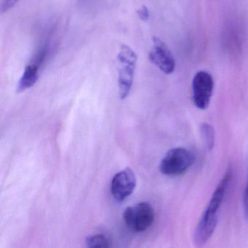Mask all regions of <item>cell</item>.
Instances as JSON below:
<instances>
[{
	"label": "cell",
	"instance_id": "obj_1",
	"mask_svg": "<svg viewBox=\"0 0 248 248\" xmlns=\"http://www.w3.org/2000/svg\"><path fill=\"white\" fill-rule=\"evenodd\" d=\"M137 59V55L131 47L122 45L117 56L119 91L121 99L127 98L131 91Z\"/></svg>",
	"mask_w": 248,
	"mask_h": 248
},
{
	"label": "cell",
	"instance_id": "obj_2",
	"mask_svg": "<svg viewBox=\"0 0 248 248\" xmlns=\"http://www.w3.org/2000/svg\"><path fill=\"white\" fill-rule=\"evenodd\" d=\"M194 155L184 147H176L167 152L159 165V170L169 176L182 175L194 164Z\"/></svg>",
	"mask_w": 248,
	"mask_h": 248
},
{
	"label": "cell",
	"instance_id": "obj_3",
	"mask_svg": "<svg viewBox=\"0 0 248 248\" xmlns=\"http://www.w3.org/2000/svg\"><path fill=\"white\" fill-rule=\"evenodd\" d=\"M153 207L148 202H140L127 207L123 214L124 223L135 232L147 230L155 221Z\"/></svg>",
	"mask_w": 248,
	"mask_h": 248
},
{
	"label": "cell",
	"instance_id": "obj_4",
	"mask_svg": "<svg viewBox=\"0 0 248 248\" xmlns=\"http://www.w3.org/2000/svg\"><path fill=\"white\" fill-rule=\"evenodd\" d=\"M214 82L213 77L204 71L194 75L192 81L193 101L200 109H206L210 105L213 95Z\"/></svg>",
	"mask_w": 248,
	"mask_h": 248
},
{
	"label": "cell",
	"instance_id": "obj_5",
	"mask_svg": "<svg viewBox=\"0 0 248 248\" xmlns=\"http://www.w3.org/2000/svg\"><path fill=\"white\" fill-rule=\"evenodd\" d=\"M149 59L165 75H170L175 69V61L168 46L158 37H153V47Z\"/></svg>",
	"mask_w": 248,
	"mask_h": 248
},
{
	"label": "cell",
	"instance_id": "obj_6",
	"mask_svg": "<svg viewBox=\"0 0 248 248\" xmlns=\"http://www.w3.org/2000/svg\"><path fill=\"white\" fill-rule=\"evenodd\" d=\"M134 172L130 168H126L114 175L111 183V193L116 201H124L130 197L136 186Z\"/></svg>",
	"mask_w": 248,
	"mask_h": 248
},
{
	"label": "cell",
	"instance_id": "obj_7",
	"mask_svg": "<svg viewBox=\"0 0 248 248\" xmlns=\"http://www.w3.org/2000/svg\"><path fill=\"white\" fill-rule=\"evenodd\" d=\"M231 178H232V170L229 168L212 195L208 206L202 217V218L207 219V220H217V210H219L223 202L225 193Z\"/></svg>",
	"mask_w": 248,
	"mask_h": 248
},
{
	"label": "cell",
	"instance_id": "obj_8",
	"mask_svg": "<svg viewBox=\"0 0 248 248\" xmlns=\"http://www.w3.org/2000/svg\"><path fill=\"white\" fill-rule=\"evenodd\" d=\"M40 66H41L40 65L31 61L30 64L26 66L22 77L17 85V92H24L35 85L36 82L38 80L39 69Z\"/></svg>",
	"mask_w": 248,
	"mask_h": 248
},
{
	"label": "cell",
	"instance_id": "obj_9",
	"mask_svg": "<svg viewBox=\"0 0 248 248\" xmlns=\"http://www.w3.org/2000/svg\"><path fill=\"white\" fill-rule=\"evenodd\" d=\"M201 136L206 148L208 150H212L214 146L215 133L213 127L208 123H203L201 127Z\"/></svg>",
	"mask_w": 248,
	"mask_h": 248
},
{
	"label": "cell",
	"instance_id": "obj_10",
	"mask_svg": "<svg viewBox=\"0 0 248 248\" xmlns=\"http://www.w3.org/2000/svg\"><path fill=\"white\" fill-rule=\"evenodd\" d=\"M88 248H108L110 240L104 234H95L88 236L85 241Z\"/></svg>",
	"mask_w": 248,
	"mask_h": 248
},
{
	"label": "cell",
	"instance_id": "obj_11",
	"mask_svg": "<svg viewBox=\"0 0 248 248\" xmlns=\"http://www.w3.org/2000/svg\"><path fill=\"white\" fill-rule=\"evenodd\" d=\"M18 1L19 0H2L0 4V11L2 14L8 12L13 7L15 6Z\"/></svg>",
	"mask_w": 248,
	"mask_h": 248
},
{
	"label": "cell",
	"instance_id": "obj_12",
	"mask_svg": "<svg viewBox=\"0 0 248 248\" xmlns=\"http://www.w3.org/2000/svg\"><path fill=\"white\" fill-rule=\"evenodd\" d=\"M137 14L139 18L143 21H147L150 16L149 9L145 5H143L141 8L138 10Z\"/></svg>",
	"mask_w": 248,
	"mask_h": 248
},
{
	"label": "cell",
	"instance_id": "obj_13",
	"mask_svg": "<svg viewBox=\"0 0 248 248\" xmlns=\"http://www.w3.org/2000/svg\"><path fill=\"white\" fill-rule=\"evenodd\" d=\"M244 211H245V217L248 218V181L247 183L246 188L244 194Z\"/></svg>",
	"mask_w": 248,
	"mask_h": 248
}]
</instances>
